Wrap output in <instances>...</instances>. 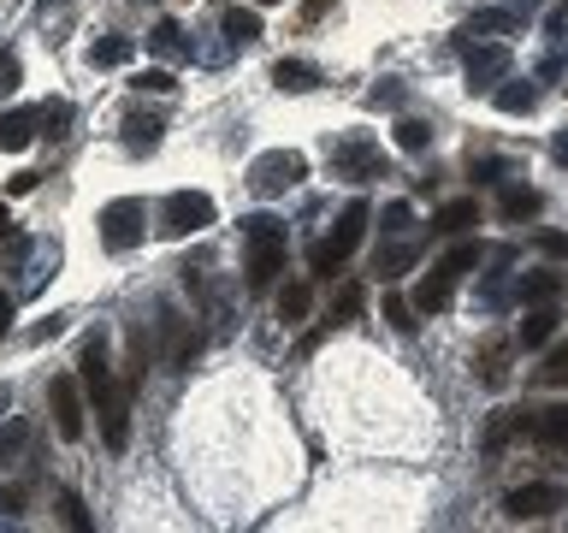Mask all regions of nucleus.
I'll use <instances>...</instances> for the list:
<instances>
[{
  "label": "nucleus",
  "instance_id": "nucleus-23",
  "mask_svg": "<svg viewBox=\"0 0 568 533\" xmlns=\"http://www.w3.org/2000/svg\"><path fill=\"white\" fill-rule=\"evenodd\" d=\"M225 36H231V48H248L261 36V18L255 7H225Z\"/></svg>",
  "mask_w": 568,
  "mask_h": 533
},
{
  "label": "nucleus",
  "instance_id": "nucleus-31",
  "mask_svg": "<svg viewBox=\"0 0 568 533\" xmlns=\"http://www.w3.org/2000/svg\"><path fill=\"white\" fill-rule=\"evenodd\" d=\"M408 225H415V208H408V202H390V208L379 213V231H385V238H403Z\"/></svg>",
  "mask_w": 568,
  "mask_h": 533
},
{
  "label": "nucleus",
  "instance_id": "nucleus-16",
  "mask_svg": "<svg viewBox=\"0 0 568 533\" xmlns=\"http://www.w3.org/2000/svg\"><path fill=\"white\" fill-rule=\"evenodd\" d=\"M557 296H562L557 273H521L515 279V302H521V309H545V302H557Z\"/></svg>",
  "mask_w": 568,
  "mask_h": 533
},
{
  "label": "nucleus",
  "instance_id": "nucleus-42",
  "mask_svg": "<svg viewBox=\"0 0 568 533\" xmlns=\"http://www.w3.org/2000/svg\"><path fill=\"white\" fill-rule=\"evenodd\" d=\"M326 7H332V0H302V18H308V24H314V18L326 12Z\"/></svg>",
  "mask_w": 568,
  "mask_h": 533
},
{
  "label": "nucleus",
  "instance_id": "nucleus-8",
  "mask_svg": "<svg viewBox=\"0 0 568 533\" xmlns=\"http://www.w3.org/2000/svg\"><path fill=\"white\" fill-rule=\"evenodd\" d=\"M332 172L349 178V184H362V178H385V149L373 137H344L332 149Z\"/></svg>",
  "mask_w": 568,
  "mask_h": 533
},
{
  "label": "nucleus",
  "instance_id": "nucleus-37",
  "mask_svg": "<svg viewBox=\"0 0 568 533\" xmlns=\"http://www.w3.org/2000/svg\"><path fill=\"white\" fill-rule=\"evenodd\" d=\"M545 36H550V42H562V36H568V0H557V7L545 12Z\"/></svg>",
  "mask_w": 568,
  "mask_h": 533
},
{
  "label": "nucleus",
  "instance_id": "nucleus-6",
  "mask_svg": "<svg viewBox=\"0 0 568 533\" xmlns=\"http://www.w3.org/2000/svg\"><path fill=\"white\" fill-rule=\"evenodd\" d=\"M95 225H101V243L113 249V255H124V249H136L142 231H149V208H142V195H113Z\"/></svg>",
  "mask_w": 568,
  "mask_h": 533
},
{
  "label": "nucleus",
  "instance_id": "nucleus-7",
  "mask_svg": "<svg viewBox=\"0 0 568 533\" xmlns=\"http://www.w3.org/2000/svg\"><path fill=\"white\" fill-rule=\"evenodd\" d=\"M213 225V195L207 190H172L160 202V231L166 238H195V231Z\"/></svg>",
  "mask_w": 568,
  "mask_h": 533
},
{
  "label": "nucleus",
  "instance_id": "nucleus-35",
  "mask_svg": "<svg viewBox=\"0 0 568 533\" xmlns=\"http://www.w3.org/2000/svg\"><path fill=\"white\" fill-rule=\"evenodd\" d=\"M136 89H149V95H172L178 78H172L166 66H154V71H142V78H136Z\"/></svg>",
  "mask_w": 568,
  "mask_h": 533
},
{
  "label": "nucleus",
  "instance_id": "nucleus-25",
  "mask_svg": "<svg viewBox=\"0 0 568 533\" xmlns=\"http://www.w3.org/2000/svg\"><path fill=\"white\" fill-rule=\"evenodd\" d=\"M131 53H136L131 36H101V42L89 48V66H131Z\"/></svg>",
  "mask_w": 568,
  "mask_h": 533
},
{
  "label": "nucleus",
  "instance_id": "nucleus-27",
  "mask_svg": "<svg viewBox=\"0 0 568 533\" xmlns=\"http://www.w3.org/2000/svg\"><path fill=\"white\" fill-rule=\"evenodd\" d=\"M539 107V89L532 83H504L497 89V113H532Z\"/></svg>",
  "mask_w": 568,
  "mask_h": 533
},
{
  "label": "nucleus",
  "instance_id": "nucleus-2",
  "mask_svg": "<svg viewBox=\"0 0 568 533\" xmlns=\"http://www.w3.org/2000/svg\"><path fill=\"white\" fill-rule=\"evenodd\" d=\"M284 249H291L284 220H273V213H248L243 220V284L248 291H266V284L284 273Z\"/></svg>",
  "mask_w": 568,
  "mask_h": 533
},
{
  "label": "nucleus",
  "instance_id": "nucleus-34",
  "mask_svg": "<svg viewBox=\"0 0 568 533\" xmlns=\"http://www.w3.org/2000/svg\"><path fill=\"white\" fill-rule=\"evenodd\" d=\"M385 320H390L397 332H415V326H420V320H415V302H403V296H385Z\"/></svg>",
  "mask_w": 568,
  "mask_h": 533
},
{
  "label": "nucleus",
  "instance_id": "nucleus-17",
  "mask_svg": "<svg viewBox=\"0 0 568 533\" xmlns=\"http://www.w3.org/2000/svg\"><path fill=\"white\" fill-rule=\"evenodd\" d=\"M474 225H479V202H474V195H462V202H444L438 220H433L438 238H462V231H474Z\"/></svg>",
  "mask_w": 568,
  "mask_h": 533
},
{
  "label": "nucleus",
  "instance_id": "nucleus-26",
  "mask_svg": "<svg viewBox=\"0 0 568 533\" xmlns=\"http://www.w3.org/2000/svg\"><path fill=\"white\" fill-rule=\"evenodd\" d=\"M408 266H415V243H390V249L373 255V273H379V279H403Z\"/></svg>",
  "mask_w": 568,
  "mask_h": 533
},
{
  "label": "nucleus",
  "instance_id": "nucleus-20",
  "mask_svg": "<svg viewBox=\"0 0 568 533\" xmlns=\"http://www.w3.org/2000/svg\"><path fill=\"white\" fill-rule=\"evenodd\" d=\"M308 309H314V284L308 279H291L278 291V320L284 326H302V320H308Z\"/></svg>",
  "mask_w": 568,
  "mask_h": 533
},
{
  "label": "nucleus",
  "instance_id": "nucleus-1",
  "mask_svg": "<svg viewBox=\"0 0 568 533\" xmlns=\"http://www.w3.org/2000/svg\"><path fill=\"white\" fill-rule=\"evenodd\" d=\"M78 380L89 391V403H95L101 415V439L106 451H124L131 444V385L113 373V362H106V338H83V355H78Z\"/></svg>",
  "mask_w": 568,
  "mask_h": 533
},
{
  "label": "nucleus",
  "instance_id": "nucleus-5",
  "mask_svg": "<svg viewBox=\"0 0 568 533\" xmlns=\"http://www.w3.org/2000/svg\"><path fill=\"white\" fill-rule=\"evenodd\" d=\"M302 178H308V160H302L296 149H266V154L248 160V190H255L261 202H273V195H284V190H296Z\"/></svg>",
  "mask_w": 568,
  "mask_h": 533
},
{
  "label": "nucleus",
  "instance_id": "nucleus-3",
  "mask_svg": "<svg viewBox=\"0 0 568 533\" xmlns=\"http://www.w3.org/2000/svg\"><path fill=\"white\" fill-rule=\"evenodd\" d=\"M468 266H479V243H456L450 255H438V261H433V273H426V279H420V291H415V314H444V309H450L456 279L468 273Z\"/></svg>",
  "mask_w": 568,
  "mask_h": 533
},
{
  "label": "nucleus",
  "instance_id": "nucleus-39",
  "mask_svg": "<svg viewBox=\"0 0 568 533\" xmlns=\"http://www.w3.org/2000/svg\"><path fill=\"white\" fill-rule=\"evenodd\" d=\"M7 89H18V60H12V53H0V95H7Z\"/></svg>",
  "mask_w": 568,
  "mask_h": 533
},
{
  "label": "nucleus",
  "instance_id": "nucleus-10",
  "mask_svg": "<svg viewBox=\"0 0 568 533\" xmlns=\"http://www.w3.org/2000/svg\"><path fill=\"white\" fill-rule=\"evenodd\" d=\"M160 338H166V350H160V362H166L172 373H190V362L202 355V332H195L184 314H160Z\"/></svg>",
  "mask_w": 568,
  "mask_h": 533
},
{
  "label": "nucleus",
  "instance_id": "nucleus-14",
  "mask_svg": "<svg viewBox=\"0 0 568 533\" xmlns=\"http://www.w3.org/2000/svg\"><path fill=\"white\" fill-rule=\"evenodd\" d=\"M527 439L550 444V451H568V409H532V415H527Z\"/></svg>",
  "mask_w": 568,
  "mask_h": 533
},
{
  "label": "nucleus",
  "instance_id": "nucleus-15",
  "mask_svg": "<svg viewBox=\"0 0 568 533\" xmlns=\"http://www.w3.org/2000/svg\"><path fill=\"white\" fill-rule=\"evenodd\" d=\"M160 131H166V124H160L154 113H136V107L124 113V149H131V154H154L160 149Z\"/></svg>",
  "mask_w": 568,
  "mask_h": 533
},
{
  "label": "nucleus",
  "instance_id": "nucleus-32",
  "mask_svg": "<svg viewBox=\"0 0 568 533\" xmlns=\"http://www.w3.org/2000/svg\"><path fill=\"white\" fill-rule=\"evenodd\" d=\"M60 522H65L71 533H89V510H83L78 492H60Z\"/></svg>",
  "mask_w": 568,
  "mask_h": 533
},
{
  "label": "nucleus",
  "instance_id": "nucleus-38",
  "mask_svg": "<svg viewBox=\"0 0 568 533\" xmlns=\"http://www.w3.org/2000/svg\"><path fill=\"white\" fill-rule=\"evenodd\" d=\"M539 249H545L550 261H562V255H568V238H562V231H545V238H539Z\"/></svg>",
  "mask_w": 568,
  "mask_h": 533
},
{
  "label": "nucleus",
  "instance_id": "nucleus-44",
  "mask_svg": "<svg viewBox=\"0 0 568 533\" xmlns=\"http://www.w3.org/2000/svg\"><path fill=\"white\" fill-rule=\"evenodd\" d=\"M248 7H278V0H248Z\"/></svg>",
  "mask_w": 568,
  "mask_h": 533
},
{
  "label": "nucleus",
  "instance_id": "nucleus-13",
  "mask_svg": "<svg viewBox=\"0 0 568 533\" xmlns=\"http://www.w3.org/2000/svg\"><path fill=\"white\" fill-rule=\"evenodd\" d=\"M36 124H42V113H36V107H18V113H0V149H7V154L30 149V142H36Z\"/></svg>",
  "mask_w": 568,
  "mask_h": 533
},
{
  "label": "nucleus",
  "instance_id": "nucleus-30",
  "mask_svg": "<svg viewBox=\"0 0 568 533\" xmlns=\"http://www.w3.org/2000/svg\"><path fill=\"white\" fill-rule=\"evenodd\" d=\"M532 380H539V385H568V344H550Z\"/></svg>",
  "mask_w": 568,
  "mask_h": 533
},
{
  "label": "nucleus",
  "instance_id": "nucleus-22",
  "mask_svg": "<svg viewBox=\"0 0 568 533\" xmlns=\"http://www.w3.org/2000/svg\"><path fill=\"white\" fill-rule=\"evenodd\" d=\"M149 48L160 53V60H172V66H178V60H184V53H190V42H184V30H178L172 18H160V24L149 30Z\"/></svg>",
  "mask_w": 568,
  "mask_h": 533
},
{
  "label": "nucleus",
  "instance_id": "nucleus-36",
  "mask_svg": "<svg viewBox=\"0 0 568 533\" xmlns=\"http://www.w3.org/2000/svg\"><path fill=\"white\" fill-rule=\"evenodd\" d=\"M36 113H42L48 137H65V119H71V107H65V101H48V107H36Z\"/></svg>",
  "mask_w": 568,
  "mask_h": 533
},
{
  "label": "nucleus",
  "instance_id": "nucleus-12",
  "mask_svg": "<svg viewBox=\"0 0 568 533\" xmlns=\"http://www.w3.org/2000/svg\"><path fill=\"white\" fill-rule=\"evenodd\" d=\"M462 71H468V89H491L509 78V48L504 42H468V60H462Z\"/></svg>",
  "mask_w": 568,
  "mask_h": 533
},
{
  "label": "nucleus",
  "instance_id": "nucleus-43",
  "mask_svg": "<svg viewBox=\"0 0 568 533\" xmlns=\"http://www.w3.org/2000/svg\"><path fill=\"white\" fill-rule=\"evenodd\" d=\"M7 231H12V213H7V202H0V238H7Z\"/></svg>",
  "mask_w": 568,
  "mask_h": 533
},
{
  "label": "nucleus",
  "instance_id": "nucleus-40",
  "mask_svg": "<svg viewBox=\"0 0 568 533\" xmlns=\"http://www.w3.org/2000/svg\"><path fill=\"white\" fill-rule=\"evenodd\" d=\"M550 160H557V167H568V131L550 137Z\"/></svg>",
  "mask_w": 568,
  "mask_h": 533
},
{
  "label": "nucleus",
  "instance_id": "nucleus-33",
  "mask_svg": "<svg viewBox=\"0 0 568 533\" xmlns=\"http://www.w3.org/2000/svg\"><path fill=\"white\" fill-rule=\"evenodd\" d=\"M24 439H30V426H24V421H12L7 433H0V469H12V456L24 451Z\"/></svg>",
  "mask_w": 568,
  "mask_h": 533
},
{
  "label": "nucleus",
  "instance_id": "nucleus-9",
  "mask_svg": "<svg viewBox=\"0 0 568 533\" xmlns=\"http://www.w3.org/2000/svg\"><path fill=\"white\" fill-rule=\"evenodd\" d=\"M48 409H53V433H60L65 444L83 439V391L71 373H60V380H48Z\"/></svg>",
  "mask_w": 568,
  "mask_h": 533
},
{
  "label": "nucleus",
  "instance_id": "nucleus-4",
  "mask_svg": "<svg viewBox=\"0 0 568 533\" xmlns=\"http://www.w3.org/2000/svg\"><path fill=\"white\" fill-rule=\"evenodd\" d=\"M367 220H373V208L362 202V195H355V202L337 213V225H332V238H320L314 243V273L320 279H332L337 266H344L349 255H355V243H362V231H367Z\"/></svg>",
  "mask_w": 568,
  "mask_h": 533
},
{
  "label": "nucleus",
  "instance_id": "nucleus-41",
  "mask_svg": "<svg viewBox=\"0 0 568 533\" xmlns=\"http://www.w3.org/2000/svg\"><path fill=\"white\" fill-rule=\"evenodd\" d=\"M7 332H12V296L0 291V338H7Z\"/></svg>",
  "mask_w": 568,
  "mask_h": 533
},
{
  "label": "nucleus",
  "instance_id": "nucleus-11",
  "mask_svg": "<svg viewBox=\"0 0 568 533\" xmlns=\"http://www.w3.org/2000/svg\"><path fill=\"white\" fill-rule=\"evenodd\" d=\"M504 510H509V522H545L550 510H562V492L550 480H532V486H515L504 497Z\"/></svg>",
  "mask_w": 568,
  "mask_h": 533
},
{
  "label": "nucleus",
  "instance_id": "nucleus-18",
  "mask_svg": "<svg viewBox=\"0 0 568 533\" xmlns=\"http://www.w3.org/2000/svg\"><path fill=\"white\" fill-rule=\"evenodd\" d=\"M545 208V195L532 190V184H504V195H497V213L515 225V220H532V213Z\"/></svg>",
  "mask_w": 568,
  "mask_h": 533
},
{
  "label": "nucleus",
  "instance_id": "nucleus-21",
  "mask_svg": "<svg viewBox=\"0 0 568 533\" xmlns=\"http://www.w3.org/2000/svg\"><path fill=\"white\" fill-rule=\"evenodd\" d=\"M550 332H557V309L545 302V309H532V314L521 320V332H515V344H521V350H545V344H550Z\"/></svg>",
  "mask_w": 568,
  "mask_h": 533
},
{
  "label": "nucleus",
  "instance_id": "nucleus-24",
  "mask_svg": "<svg viewBox=\"0 0 568 533\" xmlns=\"http://www.w3.org/2000/svg\"><path fill=\"white\" fill-rule=\"evenodd\" d=\"M504 30H515V12H474L468 24H462V48L479 42V36H504Z\"/></svg>",
  "mask_w": 568,
  "mask_h": 533
},
{
  "label": "nucleus",
  "instance_id": "nucleus-28",
  "mask_svg": "<svg viewBox=\"0 0 568 533\" xmlns=\"http://www.w3.org/2000/svg\"><path fill=\"white\" fill-rule=\"evenodd\" d=\"M509 344H504V338H491V344H486V355H479V380H486V385H504L509 380Z\"/></svg>",
  "mask_w": 568,
  "mask_h": 533
},
{
  "label": "nucleus",
  "instance_id": "nucleus-29",
  "mask_svg": "<svg viewBox=\"0 0 568 533\" xmlns=\"http://www.w3.org/2000/svg\"><path fill=\"white\" fill-rule=\"evenodd\" d=\"M397 149H403V154L433 149V124H426V119H397Z\"/></svg>",
  "mask_w": 568,
  "mask_h": 533
},
{
  "label": "nucleus",
  "instance_id": "nucleus-19",
  "mask_svg": "<svg viewBox=\"0 0 568 533\" xmlns=\"http://www.w3.org/2000/svg\"><path fill=\"white\" fill-rule=\"evenodd\" d=\"M273 83L284 89V95H308V89H320V66H308V60H278V66H273Z\"/></svg>",
  "mask_w": 568,
  "mask_h": 533
}]
</instances>
